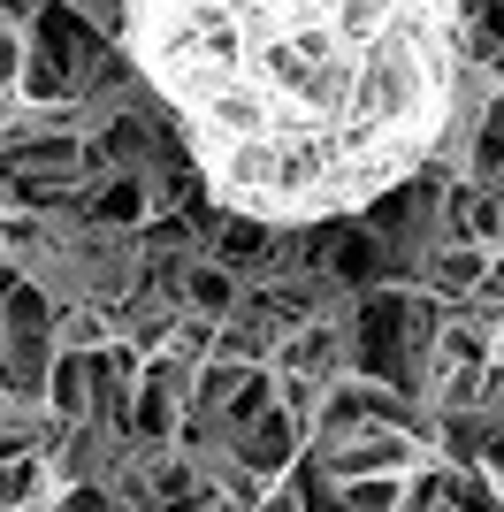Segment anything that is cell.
Wrapping results in <instances>:
<instances>
[{
	"label": "cell",
	"instance_id": "cell-1",
	"mask_svg": "<svg viewBox=\"0 0 504 512\" xmlns=\"http://www.w3.org/2000/svg\"><path fill=\"white\" fill-rule=\"evenodd\" d=\"M115 46L161 100L207 207L352 222L459 115L466 0H123Z\"/></svg>",
	"mask_w": 504,
	"mask_h": 512
},
{
	"label": "cell",
	"instance_id": "cell-3",
	"mask_svg": "<svg viewBox=\"0 0 504 512\" xmlns=\"http://www.w3.org/2000/svg\"><path fill=\"white\" fill-rule=\"evenodd\" d=\"M237 299H245V283H237L214 253H184V260H176V306H184V314L222 321Z\"/></svg>",
	"mask_w": 504,
	"mask_h": 512
},
{
	"label": "cell",
	"instance_id": "cell-5",
	"mask_svg": "<svg viewBox=\"0 0 504 512\" xmlns=\"http://www.w3.org/2000/svg\"><path fill=\"white\" fill-rule=\"evenodd\" d=\"M16 62H23V31L0 23V92H16Z\"/></svg>",
	"mask_w": 504,
	"mask_h": 512
},
{
	"label": "cell",
	"instance_id": "cell-4",
	"mask_svg": "<svg viewBox=\"0 0 504 512\" xmlns=\"http://www.w3.org/2000/svg\"><path fill=\"white\" fill-rule=\"evenodd\" d=\"M39 398H46V413H54V428L92 421V367H84L77 344H54V360H46V375H39Z\"/></svg>",
	"mask_w": 504,
	"mask_h": 512
},
{
	"label": "cell",
	"instance_id": "cell-2",
	"mask_svg": "<svg viewBox=\"0 0 504 512\" xmlns=\"http://www.w3.org/2000/svg\"><path fill=\"white\" fill-rule=\"evenodd\" d=\"M23 46H31V54H46V62H54V77H62V92H77L84 77H92V69L107 62V31L92 16H77V8H69V0H39V16L23 23Z\"/></svg>",
	"mask_w": 504,
	"mask_h": 512
},
{
	"label": "cell",
	"instance_id": "cell-6",
	"mask_svg": "<svg viewBox=\"0 0 504 512\" xmlns=\"http://www.w3.org/2000/svg\"><path fill=\"white\" fill-rule=\"evenodd\" d=\"M489 360L504 367V314H497V329H489Z\"/></svg>",
	"mask_w": 504,
	"mask_h": 512
}]
</instances>
